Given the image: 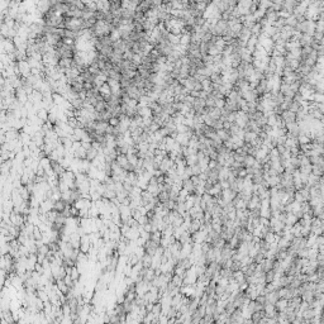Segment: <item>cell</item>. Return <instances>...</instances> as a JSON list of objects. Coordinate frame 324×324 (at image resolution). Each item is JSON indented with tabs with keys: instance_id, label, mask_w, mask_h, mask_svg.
I'll use <instances>...</instances> for the list:
<instances>
[{
	"instance_id": "cell-4",
	"label": "cell",
	"mask_w": 324,
	"mask_h": 324,
	"mask_svg": "<svg viewBox=\"0 0 324 324\" xmlns=\"http://www.w3.org/2000/svg\"><path fill=\"white\" fill-rule=\"evenodd\" d=\"M141 261L143 263V267L149 269V267H152V263H153V257H152L151 255H148V253H144Z\"/></svg>"
},
{
	"instance_id": "cell-2",
	"label": "cell",
	"mask_w": 324,
	"mask_h": 324,
	"mask_svg": "<svg viewBox=\"0 0 324 324\" xmlns=\"http://www.w3.org/2000/svg\"><path fill=\"white\" fill-rule=\"evenodd\" d=\"M68 204H70V203H68L67 200H65V199L61 198V199H59V200H56V201H54V204H53V209H54V210H57V212H63Z\"/></svg>"
},
{
	"instance_id": "cell-1",
	"label": "cell",
	"mask_w": 324,
	"mask_h": 324,
	"mask_svg": "<svg viewBox=\"0 0 324 324\" xmlns=\"http://www.w3.org/2000/svg\"><path fill=\"white\" fill-rule=\"evenodd\" d=\"M86 152H87V149L81 143V146L79 148H76L73 151V156H75V158H77V160H86Z\"/></svg>"
},
{
	"instance_id": "cell-3",
	"label": "cell",
	"mask_w": 324,
	"mask_h": 324,
	"mask_svg": "<svg viewBox=\"0 0 324 324\" xmlns=\"http://www.w3.org/2000/svg\"><path fill=\"white\" fill-rule=\"evenodd\" d=\"M99 156V149H96L95 147H90L89 149H87V152H86V160H89L90 162L92 161V160H95Z\"/></svg>"
}]
</instances>
